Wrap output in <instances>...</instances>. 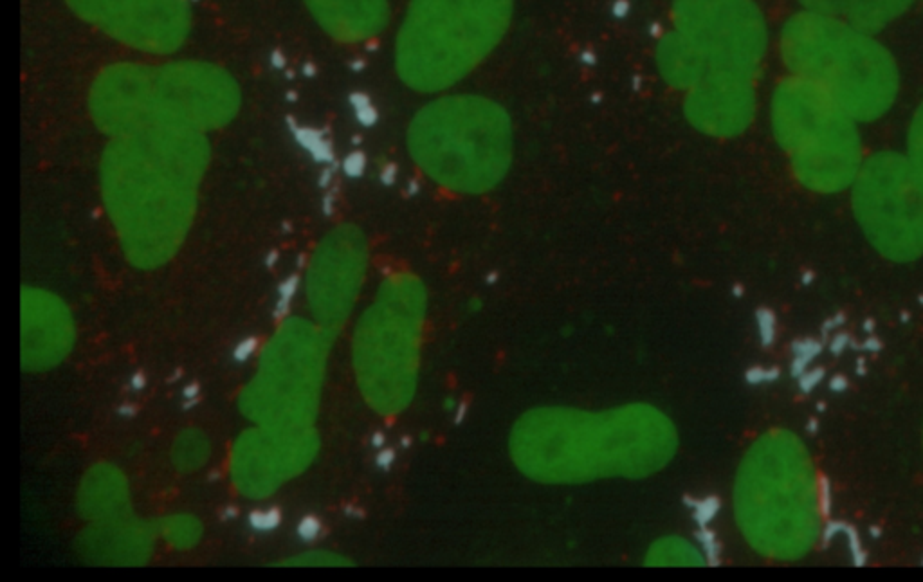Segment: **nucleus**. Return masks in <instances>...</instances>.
Wrapping results in <instances>:
<instances>
[{
	"instance_id": "nucleus-1",
	"label": "nucleus",
	"mask_w": 923,
	"mask_h": 582,
	"mask_svg": "<svg viewBox=\"0 0 923 582\" xmlns=\"http://www.w3.org/2000/svg\"><path fill=\"white\" fill-rule=\"evenodd\" d=\"M210 159L206 134L150 127L112 137L101 157V186L128 258L163 264L190 228L197 186Z\"/></svg>"
},
{
	"instance_id": "nucleus-2",
	"label": "nucleus",
	"mask_w": 923,
	"mask_h": 582,
	"mask_svg": "<svg viewBox=\"0 0 923 582\" xmlns=\"http://www.w3.org/2000/svg\"><path fill=\"white\" fill-rule=\"evenodd\" d=\"M509 446L527 478L574 485L658 473L677 453L678 435L668 415L649 404L608 411L543 406L518 419Z\"/></svg>"
},
{
	"instance_id": "nucleus-3",
	"label": "nucleus",
	"mask_w": 923,
	"mask_h": 582,
	"mask_svg": "<svg viewBox=\"0 0 923 582\" xmlns=\"http://www.w3.org/2000/svg\"><path fill=\"white\" fill-rule=\"evenodd\" d=\"M821 476L796 433L770 429L741 460L734 492V519L756 554L781 563L799 561L823 536Z\"/></svg>"
},
{
	"instance_id": "nucleus-4",
	"label": "nucleus",
	"mask_w": 923,
	"mask_h": 582,
	"mask_svg": "<svg viewBox=\"0 0 923 582\" xmlns=\"http://www.w3.org/2000/svg\"><path fill=\"white\" fill-rule=\"evenodd\" d=\"M786 71L826 92L860 125L889 114L900 94V67L877 35L844 20L799 10L779 33Z\"/></svg>"
},
{
	"instance_id": "nucleus-5",
	"label": "nucleus",
	"mask_w": 923,
	"mask_h": 582,
	"mask_svg": "<svg viewBox=\"0 0 923 582\" xmlns=\"http://www.w3.org/2000/svg\"><path fill=\"white\" fill-rule=\"evenodd\" d=\"M408 152L442 188L480 195L496 188L512 163V123L496 101L457 94L424 105L408 127Z\"/></svg>"
},
{
	"instance_id": "nucleus-6",
	"label": "nucleus",
	"mask_w": 923,
	"mask_h": 582,
	"mask_svg": "<svg viewBox=\"0 0 923 582\" xmlns=\"http://www.w3.org/2000/svg\"><path fill=\"white\" fill-rule=\"evenodd\" d=\"M514 0H410L395 38V69L424 94L448 91L493 53Z\"/></svg>"
},
{
	"instance_id": "nucleus-7",
	"label": "nucleus",
	"mask_w": 923,
	"mask_h": 582,
	"mask_svg": "<svg viewBox=\"0 0 923 582\" xmlns=\"http://www.w3.org/2000/svg\"><path fill=\"white\" fill-rule=\"evenodd\" d=\"M770 127L806 190L833 195L853 186L866 159L860 123L819 87L783 78L770 98Z\"/></svg>"
},
{
	"instance_id": "nucleus-8",
	"label": "nucleus",
	"mask_w": 923,
	"mask_h": 582,
	"mask_svg": "<svg viewBox=\"0 0 923 582\" xmlns=\"http://www.w3.org/2000/svg\"><path fill=\"white\" fill-rule=\"evenodd\" d=\"M428 294L419 278L395 274L357 328V355L366 393L375 408L397 413L412 401L421 354Z\"/></svg>"
},
{
	"instance_id": "nucleus-9",
	"label": "nucleus",
	"mask_w": 923,
	"mask_h": 582,
	"mask_svg": "<svg viewBox=\"0 0 923 582\" xmlns=\"http://www.w3.org/2000/svg\"><path fill=\"white\" fill-rule=\"evenodd\" d=\"M851 208L869 246L889 262L923 256V181L900 152L864 159L851 186Z\"/></svg>"
},
{
	"instance_id": "nucleus-10",
	"label": "nucleus",
	"mask_w": 923,
	"mask_h": 582,
	"mask_svg": "<svg viewBox=\"0 0 923 582\" xmlns=\"http://www.w3.org/2000/svg\"><path fill=\"white\" fill-rule=\"evenodd\" d=\"M673 31L695 49L709 74L758 82L770 33L756 0H675Z\"/></svg>"
},
{
	"instance_id": "nucleus-11",
	"label": "nucleus",
	"mask_w": 923,
	"mask_h": 582,
	"mask_svg": "<svg viewBox=\"0 0 923 582\" xmlns=\"http://www.w3.org/2000/svg\"><path fill=\"white\" fill-rule=\"evenodd\" d=\"M238 109L237 82L219 65L179 60L147 67L150 127L188 128L206 134L226 127Z\"/></svg>"
},
{
	"instance_id": "nucleus-12",
	"label": "nucleus",
	"mask_w": 923,
	"mask_h": 582,
	"mask_svg": "<svg viewBox=\"0 0 923 582\" xmlns=\"http://www.w3.org/2000/svg\"><path fill=\"white\" fill-rule=\"evenodd\" d=\"M69 8L123 46L147 55H170L192 26L190 0H65Z\"/></svg>"
},
{
	"instance_id": "nucleus-13",
	"label": "nucleus",
	"mask_w": 923,
	"mask_h": 582,
	"mask_svg": "<svg viewBox=\"0 0 923 582\" xmlns=\"http://www.w3.org/2000/svg\"><path fill=\"white\" fill-rule=\"evenodd\" d=\"M366 271V246L356 229L332 233L312 258L309 300L316 316L341 321L347 316Z\"/></svg>"
},
{
	"instance_id": "nucleus-14",
	"label": "nucleus",
	"mask_w": 923,
	"mask_h": 582,
	"mask_svg": "<svg viewBox=\"0 0 923 582\" xmlns=\"http://www.w3.org/2000/svg\"><path fill=\"white\" fill-rule=\"evenodd\" d=\"M686 118L704 132L718 139L738 137L754 123L758 112V82L709 74L687 91Z\"/></svg>"
},
{
	"instance_id": "nucleus-15",
	"label": "nucleus",
	"mask_w": 923,
	"mask_h": 582,
	"mask_svg": "<svg viewBox=\"0 0 923 582\" xmlns=\"http://www.w3.org/2000/svg\"><path fill=\"white\" fill-rule=\"evenodd\" d=\"M89 109L94 123L110 137L148 128L147 64L121 62L103 69L92 83Z\"/></svg>"
},
{
	"instance_id": "nucleus-16",
	"label": "nucleus",
	"mask_w": 923,
	"mask_h": 582,
	"mask_svg": "<svg viewBox=\"0 0 923 582\" xmlns=\"http://www.w3.org/2000/svg\"><path fill=\"white\" fill-rule=\"evenodd\" d=\"M329 37L359 44L377 37L390 20V0H302Z\"/></svg>"
},
{
	"instance_id": "nucleus-17",
	"label": "nucleus",
	"mask_w": 923,
	"mask_h": 582,
	"mask_svg": "<svg viewBox=\"0 0 923 582\" xmlns=\"http://www.w3.org/2000/svg\"><path fill=\"white\" fill-rule=\"evenodd\" d=\"M801 10L844 20L878 35L911 10L916 0H797Z\"/></svg>"
},
{
	"instance_id": "nucleus-18",
	"label": "nucleus",
	"mask_w": 923,
	"mask_h": 582,
	"mask_svg": "<svg viewBox=\"0 0 923 582\" xmlns=\"http://www.w3.org/2000/svg\"><path fill=\"white\" fill-rule=\"evenodd\" d=\"M657 67L662 78L675 89L689 91L707 76L704 62L677 31H668L657 44Z\"/></svg>"
},
{
	"instance_id": "nucleus-19",
	"label": "nucleus",
	"mask_w": 923,
	"mask_h": 582,
	"mask_svg": "<svg viewBox=\"0 0 923 582\" xmlns=\"http://www.w3.org/2000/svg\"><path fill=\"white\" fill-rule=\"evenodd\" d=\"M707 561L709 559L702 545H695L678 536L658 539L646 554L648 566H704Z\"/></svg>"
},
{
	"instance_id": "nucleus-20",
	"label": "nucleus",
	"mask_w": 923,
	"mask_h": 582,
	"mask_svg": "<svg viewBox=\"0 0 923 582\" xmlns=\"http://www.w3.org/2000/svg\"><path fill=\"white\" fill-rule=\"evenodd\" d=\"M904 154L923 181V100L909 121Z\"/></svg>"
},
{
	"instance_id": "nucleus-21",
	"label": "nucleus",
	"mask_w": 923,
	"mask_h": 582,
	"mask_svg": "<svg viewBox=\"0 0 923 582\" xmlns=\"http://www.w3.org/2000/svg\"><path fill=\"white\" fill-rule=\"evenodd\" d=\"M821 354V345L815 341H801L794 346V363H792V373L796 377H801L808 370L810 363L814 361L817 355Z\"/></svg>"
},
{
	"instance_id": "nucleus-22",
	"label": "nucleus",
	"mask_w": 923,
	"mask_h": 582,
	"mask_svg": "<svg viewBox=\"0 0 923 582\" xmlns=\"http://www.w3.org/2000/svg\"><path fill=\"white\" fill-rule=\"evenodd\" d=\"M282 521V516H280V510L278 509H269L264 510V512H253L249 516V523L251 527L258 530V532H269V530H275Z\"/></svg>"
},
{
	"instance_id": "nucleus-23",
	"label": "nucleus",
	"mask_w": 923,
	"mask_h": 582,
	"mask_svg": "<svg viewBox=\"0 0 923 582\" xmlns=\"http://www.w3.org/2000/svg\"><path fill=\"white\" fill-rule=\"evenodd\" d=\"M298 289V278H291L282 285V296H280V301H278V307H276V318H285L287 312H289V303L293 300L294 292Z\"/></svg>"
},
{
	"instance_id": "nucleus-24",
	"label": "nucleus",
	"mask_w": 923,
	"mask_h": 582,
	"mask_svg": "<svg viewBox=\"0 0 923 582\" xmlns=\"http://www.w3.org/2000/svg\"><path fill=\"white\" fill-rule=\"evenodd\" d=\"M693 507H695L696 521H698L700 525H705V523H709V521L716 516V512H718V501L709 498V500L698 501Z\"/></svg>"
},
{
	"instance_id": "nucleus-25",
	"label": "nucleus",
	"mask_w": 923,
	"mask_h": 582,
	"mask_svg": "<svg viewBox=\"0 0 923 582\" xmlns=\"http://www.w3.org/2000/svg\"><path fill=\"white\" fill-rule=\"evenodd\" d=\"M320 532V521L316 518H312V516L303 518L302 523L298 525V536L302 537L303 541H312V539H316Z\"/></svg>"
},
{
	"instance_id": "nucleus-26",
	"label": "nucleus",
	"mask_w": 923,
	"mask_h": 582,
	"mask_svg": "<svg viewBox=\"0 0 923 582\" xmlns=\"http://www.w3.org/2000/svg\"><path fill=\"white\" fill-rule=\"evenodd\" d=\"M823 379L824 370H821V368H819V370H812V372L806 370V372L799 377V386H801L803 392H814V388H817V386L823 382Z\"/></svg>"
},
{
	"instance_id": "nucleus-27",
	"label": "nucleus",
	"mask_w": 923,
	"mask_h": 582,
	"mask_svg": "<svg viewBox=\"0 0 923 582\" xmlns=\"http://www.w3.org/2000/svg\"><path fill=\"white\" fill-rule=\"evenodd\" d=\"M256 346H258V341L255 337H249V339H244L242 343H238L235 352H233V357L238 363H244L247 361L251 355L255 354Z\"/></svg>"
},
{
	"instance_id": "nucleus-28",
	"label": "nucleus",
	"mask_w": 923,
	"mask_h": 582,
	"mask_svg": "<svg viewBox=\"0 0 923 582\" xmlns=\"http://www.w3.org/2000/svg\"><path fill=\"white\" fill-rule=\"evenodd\" d=\"M759 332H761L763 345H770L774 341V319L767 312L759 316Z\"/></svg>"
},
{
	"instance_id": "nucleus-29",
	"label": "nucleus",
	"mask_w": 923,
	"mask_h": 582,
	"mask_svg": "<svg viewBox=\"0 0 923 582\" xmlns=\"http://www.w3.org/2000/svg\"><path fill=\"white\" fill-rule=\"evenodd\" d=\"M779 372L777 370H763V368H754L747 373V379L752 384H761V382L774 381L777 379Z\"/></svg>"
},
{
	"instance_id": "nucleus-30",
	"label": "nucleus",
	"mask_w": 923,
	"mask_h": 582,
	"mask_svg": "<svg viewBox=\"0 0 923 582\" xmlns=\"http://www.w3.org/2000/svg\"><path fill=\"white\" fill-rule=\"evenodd\" d=\"M819 496H821V507H823L824 516L830 514L832 509V491H830V482L821 476V487H819Z\"/></svg>"
},
{
	"instance_id": "nucleus-31",
	"label": "nucleus",
	"mask_w": 923,
	"mask_h": 582,
	"mask_svg": "<svg viewBox=\"0 0 923 582\" xmlns=\"http://www.w3.org/2000/svg\"><path fill=\"white\" fill-rule=\"evenodd\" d=\"M393 458H395L393 451H390V449H383V451L377 455V465H379L381 469H390L393 464Z\"/></svg>"
},
{
	"instance_id": "nucleus-32",
	"label": "nucleus",
	"mask_w": 923,
	"mask_h": 582,
	"mask_svg": "<svg viewBox=\"0 0 923 582\" xmlns=\"http://www.w3.org/2000/svg\"><path fill=\"white\" fill-rule=\"evenodd\" d=\"M848 345H850V339H848V336L841 334V336L835 337V339L832 341L833 354H841L842 350H844V348H846Z\"/></svg>"
},
{
	"instance_id": "nucleus-33",
	"label": "nucleus",
	"mask_w": 923,
	"mask_h": 582,
	"mask_svg": "<svg viewBox=\"0 0 923 582\" xmlns=\"http://www.w3.org/2000/svg\"><path fill=\"white\" fill-rule=\"evenodd\" d=\"M830 388H832L833 392H844L848 388V379L842 377V375H835L830 381Z\"/></svg>"
},
{
	"instance_id": "nucleus-34",
	"label": "nucleus",
	"mask_w": 923,
	"mask_h": 582,
	"mask_svg": "<svg viewBox=\"0 0 923 582\" xmlns=\"http://www.w3.org/2000/svg\"><path fill=\"white\" fill-rule=\"evenodd\" d=\"M130 386H132V390H136V392L143 390V388L147 386L145 375H143V373H136V375L130 379Z\"/></svg>"
},
{
	"instance_id": "nucleus-35",
	"label": "nucleus",
	"mask_w": 923,
	"mask_h": 582,
	"mask_svg": "<svg viewBox=\"0 0 923 582\" xmlns=\"http://www.w3.org/2000/svg\"><path fill=\"white\" fill-rule=\"evenodd\" d=\"M183 393L184 399H186V401H193V399H197V397H199V386H197V384H190V386H186V388H184Z\"/></svg>"
},
{
	"instance_id": "nucleus-36",
	"label": "nucleus",
	"mask_w": 923,
	"mask_h": 582,
	"mask_svg": "<svg viewBox=\"0 0 923 582\" xmlns=\"http://www.w3.org/2000/svg\"><path fill=\"white\" fill-rule=\"evenodd\" d=\"M136 411L138 410H136V408H134L132 404H123V406H119L118 413L119 415H121V417H127V419H132V417L136 415Z\"/></svg>"
},
{
	"instance_id": "nucleus-37",
	"label": "nucleus",
	"mask_w": 923,
	"mask_h": 582,
	"mask_svg": "<svg viewBox=\"0 0 923 582\" xmlns=\"http://www.w3.org/2000/svg\"><path fill=\"white\" fill-rule=\"evenodd\" d=\"M864 348L869 350V352H878V350L882 348V345H880V341H877V339H869V341L864 343Z\"/></svg>"
},
{
	"instance_id": "nucleus-38",
	"label": "nucleus",
	"mask_w": 923,
	"mask_h": 582,
	"mask_svg": "<svg viewBox=\"0 0 923 582\" xmlns=\"http://www.w3.org/2000/svg\"><path fill=\"white\" fill-rule=\"evenodd\" d=\"M237 514H238V510L235 509V507H228V509L224 510V514H222V519H235L237 518Z\"/></svg>"
},
{
	"instance_id": "nucleus-39",
	"label": "nucleus",
	"mask_w": 923,
	"mask_h": 582,
	"mask_svg": "<svg viewBox=\"0 0 923 582\" xmlns=\"http://www.w3.org/2000/svg\"><path fill=\"white\" fill-rule=\"evenodd\" d=\"M372 444L374 447H383L384 437L381 433H375L374 438H372Z\"/></svg>"
},
{
	"instance_id": "nucleus-40",
	"label": "nucleus",
	"mask_w": 923,
	"mask_h": 582,
	"mask_svg": "<svg viewBox=\"0 0 923 582\" xmlns=\"http://www.w3.org/2000/svg\"><path fill=\"white\" fill-rule=\"evenodd\" d=\"M348 516H354V518H363V512L361 510L352 509V507H347Z\"/></svg>"
},
{
	"instance_id": "nucleus-41",
	"label": "nucleus",
	"mask_w": 923,
	"mask_h": 582,
	"mask_svg": "<svg viewBox=\"0 0 923 582\" xmlns=\"http://www.w3.org/2000/svg\"><path fill=\"white\" fill-rule=\"evenodd\" d=\"M808 428H810V431H812V433H815V431H817V422H815V420H812Z\"/></svg>"
},
{
	"instance_id": "nucleus-42",
	"label": "nucleus",
	"mask_w": 923,
	"mask_h": 582,
	"mask_svg": "<svg viewBox=\"0 0 923 582\" xmlns=\"http://www.w3.org/2000/svg\"><path fill=\"white\" fill-rule=\"evenodd\" d=\"M859 373H864V361L862 359L859 361Z\"/></svg>"
}]
</instances>
